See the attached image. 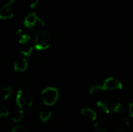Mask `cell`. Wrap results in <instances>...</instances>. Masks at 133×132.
Returning <instances> with one entry per match:
<instances>
[{
	"label": "cell",
	"mask_w": 133,
	"mask_h": 132,
	"mask_svg": "<svg viewBox=\"0 0 133 132\" xmlns=\"http://www.w3.org/2000/svg\"><path fill=\"white\" fill-rule=\"evenodd\" d=\"M113 110H114V112H115L117 114H124L125 112L126 108H125V106L124 104H122V103H118L116 105H115V107L113 108Z\"/></svg>",
	"instance_id": "obj_11"
},
{
	"label": "cell",
	"mask_w": 133,
	"mask_h": 132,
	"mask_svg": "<svg viewBox=\"0 0 133 132\" xmlns=\"http://www.w3.org/2000/svg\"><path fill=\"white\" fill-rule=\"evenodd\" d=\"M52 40V34L49 30H42L35 37L34 47L38 51L46 50L50 47Z\"/></svg>",
	"instance_id": "obj_1"
},
{
	"label": "cell",
	"mask_w": 133,
	"mask_h": 132,
	"mask_svg": "<svg viewBox=\"0 0 133 132\" xmlns=\"http://www.w3.org/2000/svg\"><path fill=\"white\" fill-rule=\"evenodd\" d=\"M51 117V111H42L40 114V118L42 122L46 123Z\"/></svg>",
	"instance_id": "obj_12"
},
{
	"label": "cell",
	"mask_w": 133,
	"mask_h": 132,
	"mask_svg": "<svg viewBox=\"0 0 133 132\" xmlns=\"http://www.w3.org/2000/svg\"><path fill=\"white\" fill-rule=\"evenodd\" d=\"M9 115V110L6 107L0 103V117H5Z\"/></svg>",
	"instance_id": "obj_16"
},
{
	"label": "cell",
	"mask_w": 133,
	"mask_h": 132,
	"mask_svg": "<svg viewBox=\"0 0 133 132\" xmlns=\"http://www.w3.org/2000/svg\"><path fill=\"white\" fill-rule=\"evenodd\" d=\"M100 91H104L102 85H94L90 88V94H91V95H93L96 93H98Z\"/></svg>",
	"instance_id": "obj_14"
},
{
	"label": "cell",
	"mask_w": 133,
	"mask_h": 132,
	"mask_svg": "<svg viewBox=\"0 0 133 132\" xmlns=\"http://www.w3.org/2000/svg\"><path fill=\"white\" fill-rule=\"evenodd\" d=\"M12 89L11 87H5V88H3L1 91V96H2V99L3 100H7L10 95L12 94Z\"/></svg>",
	"instance_id": "obj_10"
},
{
	"label": "cell",
	"mask_w": 133,
	"mask_h": 132,
	"mask_svg": "<svg viewBox=\"0 0 133 132\" xmlns=\"http://www.w3.org/2000/svg\"><path fill=\"white\" fill-rule=\"evenodd\" d=\"M81 114L83 117H86V118H88L90 120H92V121H95L97 117V113L91 108H89V107H86V108H83L82 110H81Z\"/></svg>",
	"instance_id": "obj_8"
},
{
	"label": "cell",
	"mask_w": 133,
	"mask_h": 132,
	"mask_svg": "<svg viewBox=\"0 0 133 132\" xmlns=\"http://www.w3.org/2000/svg\"><path fill=\"white\" fill-rule=\"evenodd\" d=\"M30 36L26 33H23L22 35L19 36V43L21 44H27L30 40Z\"/></svg>",
	"instance_id": "obj_13"
},
{
	"label": "cell",
	"mask_w": 133,
	"mask_h": 132,
	"mask_svg": "<svg viewBox=\"0 0 133 132\" xmlns=\"http://www.w3.org/2000/svg\"><path fill=\"white\" fill-rule=\"evenodd\" d=\"M0 132H10L8 129H6V128H2V129H0Z\"/></svg>",
	"instance_id": "obj_24"
},
{
	"label": "cell",
	"mask_w": 133,
	"mask_h": 132,
	"mask_svg": "<svg viewBox=\"0 0 133 132\" xmlns=\"http://www.w3.org/2000/svg\"><path fill=\"white\" fill-rule=\"evenodd\" d=\"M16 104L19 108H25L33 105V98L31 94L23 89L18 91L16 98Z\"/></svg>",
	"instance_id": "obj_3"
},
{
	"label": "cell",
	"mask_w": 133,
	"mask_h": 132,
	"mask_svg": "<svg viewBox=\"0 0 133 132\" xmlns=\"http://www.w3.org/2000/svg\"><path fill=\"white\" fill-rule=\"evenodd\" d=\"M40 1L41 0H32L31 2L30 3V9H35L37 6V5L39 4Z\"/></svg>",
	"instance_id": "obj_20"
},
{
	"label": "cell",
	"mask_w": 133,
	"mask_h": 132,
	"mask_svg": "<svg viewBox=\"0 0 133 132\" xmlns=\"http://www.w3.org/2000/svg\"><path fill=\"white\" fill-rule=\"evenodd\" d=\"M23 117V110H19V111H17V112L15 113V114L13 115L12 120H13L14 122L18 123V122H19L22 120Z\"/></svg>",
	"instance_id": "obj_15"
},
{
	"label": "cell",
	"mask_w": 133,
	"mask_h": 132,
	"mask_svg": "<svg viewBox=\"0 0 133 132\" xmlns=\"http://www.w3.org/2000/svg\"><path fill=\"white\" fill-rule=\"evenodd\" d=\"M59 96L58 90L54 87L46 88L42 91V100L44 104L48 106L54 105Z\"/></svg>",
	"instance_id": "obj_2"
},
{
	"label": "cell",
	"mask_w": 133,
	"mask_h": 132,
	"mask_svg": "<svg viewBox=\"0 0 133 132\" xmlns=\"http://www.w3.org/2000/svg\"><path fill=\"white\" fill-rule=\"evenodd\" d=\"M104 91H111V90H121L123 89L122 83L114 77L108 78L104 84L102 85Z\"/></svg>",
	"instance_id": "obj_5"
},
{
	"label": "cell",
	"mask_w": 133,
	"mask_h": 132,
	"mask_svg": "<svg viewBox=\"0 0 133 132\" xmlns=\"http://www.w3.org/2000/svg\"><path fill=\"white\" fill-rule=\"evenodd\" d=\"M38 19H39V16L37 15L36 12H30L25 17L23 24L25 27L30 29L33 28L37 24V23H38Z\"/></svg>",
	"instance_id": "obj_6"
},
{
	"label": "cell",
	"mask_w": 133,
	"mask_h": 132,
	"mask_svg": "<svg viewBox=\"0 0 133 132\" xmlns=\"http://www.w3.org/2000/svg\"><path fill=\"white\" fill-rule=\"evenodd\" d=\"M130 120H131V118H130L129 116H126V117H125L123 118V121H124L125 124H127V125H129V124H130Z\"/></svg>",
	"instance_id": "obj_22"
},
{
	"label": "cell",
	"mask_w": 133,
	"mask_h": 132,
	"mask_svg": "<svg viewBox=\"0 0 133 132\" xmlns=\"http://www.w3.org/2000/svg\"><path fill=\"white\" fill-rule=\"evenodd\" d=\"M11 132H28V129L25 125L19 124V125H16Z\"/></svg>",
	"instance_id": "obj_17"
},
{
	"label": "cell",
	"mask_w": 133,
	"mask_h": 132,
	"mask_svg": "<svg viewBox=\"0 0 133 132\" xmlns=\"http://www.w3.org/2000/svg\"><path fill=\"white\" fill-rule=\"evenodd\" d=\"M94 130L97 132H107V128H105V126H104L103 124H100V123H95L94 125Z\"/></svg>",
	"instance_id": "obj_19"
},
{
	"label": "cell",
	"mask_w": 133,
	"mask_h": 132,
	"mask_svg": "<svg viewBox=\"0 0 133 132\" xmlns=\"http://www.w3.org/2000/svg\"><path fill=\"white\" fill-rule=\"evenodd\" d=\"M16 33H17L19 36H20V35H22V34H23V30H22L21 29H19V30H17Z\"/></svg>",
	"instance_id": "obj_23"
},
{
	"label": "cell",
	"mask_w": 133,
	"mask_h": 132,
	"mask_svg": "<svg viewBox=\"0 0 133 132\" xmlns=\"http://www.w3.org/2000/svg\"><path fill=\"white\" fill-rule=\"evenodd\" d=\"M129 117L130 118H133V102L129 104Z\"/></svg>",
	"instance_id": "obj_21"
},
{
	"label": "cell",
	"mask_w": 133,
	"mask_h": 132,
	"mask_svg": "<svg viewBox=\"0 0 133 132\" xmlns=\"http://www.w3.org/2000/svg\"><path fill=\"white\" fill-rule=\"evenodd\" d=\"M15 2V0H9L7 3L2 5L0 8V19L3 20L10 19L13 17L14 12L12 5Z\"/></svg>",
	"instance_id": "obj_4"
},
{
	"label": "cell",
	"mask_w": 133,
	"mask_h": 132,
	"mask_svg": "<svg viewBox=\"0 0 133 132\" xmlns=\"http://www.w3.org/2000/svg\"><path fill=\"white\" fill-rule=\"evenodd\" d=\"M97 106L101 111L104 112L105 114H110V107H109V103L108 102L104 101V100L98 101L97 103Z\"/></svg>",
	"instance_id": "obj_9"
},
{
	"label": "cell",
	"mask_w": 133,
	"mask_h": 132,
	"mask_svg": "<svg viewBox=\"0 0 133 132\" xmlns=\"http://www.w3.org/2000/svg\"><path fill=\"white\" fill-rule=\"evenodd\" d=\"M115 132H125V131H123V130H118V131H116Z\"/></svg>",
	"instance_id": "obj_25"
},
{
	"label": "cell",
	"mask_w": 133,
	"mask_h": 132,
	"mask_svg": "<svg viewBox=\"0 0 133 132\" xmlns=\"http://www.w3.org/2000/svg\"><path fill=\"white\" fill-rule=\"evenodd\" d=\"M33 50H34V47H26L24 49H22L21 50V54L24 56V57H30L33 52Z\"/></svg>",
	"instance_id": "obj_18"
},
{
	"label": "cell",
	"mask_w": 133,
	"mask_h": 132,
	"mask_svg": "<svg viewBox=\"0 0 133 132\" xmlns=\"http://www.w3.org/2000/svg\"><path fill=\"white\" fill-rule=\"evenodd\" d=\"M27 68V61L25 58H19L14 62V69L17 72H24Z\"/></svg>",
	"instance_id": "obj_7"
}]
</instances>
